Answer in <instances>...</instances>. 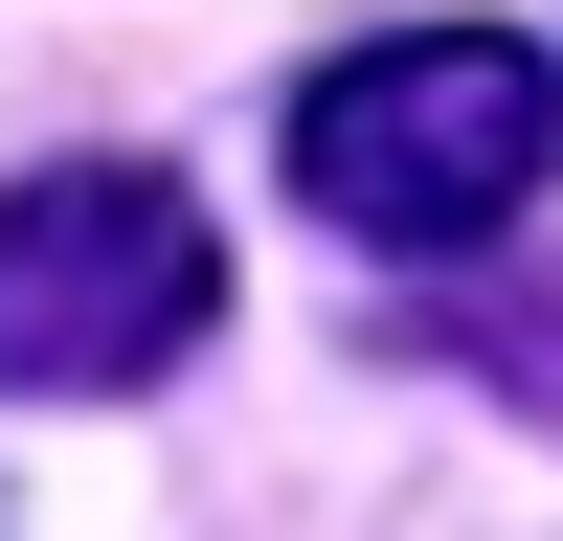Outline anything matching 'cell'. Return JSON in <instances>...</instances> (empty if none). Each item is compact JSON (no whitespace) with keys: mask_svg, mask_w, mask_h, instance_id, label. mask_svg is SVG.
<instances>
[{"mask_svg":"<svg viewBox=\"0 0 563 541\" xmlns=\"http://www.w3.org/2000/svg\"><path fill=\"white\" fill-rule=\"evenodd\" d=\"M541 158H563V45H519V23H406V45H339L294 90V203L384 270L496 249L541 203Z\"/></svg>","mask_w":563,"mask_h":541,"instance_id":"6da1fadb","label":"cell"},{"mask_svg":"<svg viewBox=\"0 0 563 541\" xmlns=\"http://www.w3.org/2000/svg\"><path fill=\"white\" fill-rule=\"evenodd\" d=\"M203 316H225V225L158 158L0 180V406H113L158 361H203Z\"/></svg>","mask_w":563,"mask_h":541,"instance_id":"7a4b0ae2","label":"cell"}]
</instances>
